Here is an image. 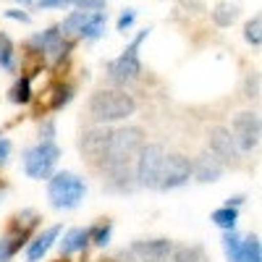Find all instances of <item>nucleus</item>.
I'll use <instances>...</instances> for the list:
<instances>
[{"instance_id":"58836bf2","label":"nucleus","mask_w":262,"mask_h":262,"mask_svg":"<svg viewBox=\"0 0 262 262\" xmlns=\"http://www.w3.org/2000/svg\"><path fill=\"white\" fill-rule=\"evenodd\" d=\"M95 262H121V259H116V257H100V259H95Z\"/></svg>"},{"instance_id":"39448f33","label":"nucleus","mask_w":262,"mask_h":262,"mask_svg":"<svg viewBox=\"0 0 262 262\" xmlns=\"http://www.w3.org/2000/svg\"><path fill=\"white\" fill-rule=\"evenodd\" d=\"M58 158H60L58 144H55L53 139H50V142L42 139L37 147L27 149V155H24V173H27L29 179H34V181L50 179V176H53V168H55V163H58Z\"/></svg>"},{"instance_id":"72a5a7b5","label":"nucleus","mask_w":262,"mask_h":262,"mask_svg":"<svg viewBox=\"0 0 262 262\" xmlns=\"http://www.w3.org/2000/svg\"><path fill=\"white\" fill-rule=\"evenodd\" d=\"M11 160V139L0 137V165H6Z\"/></svg>"},{"instance_id":"f8f14e48","label":"nucleus","mask_w":262,"mask_h":262,"mask_svg":"<svg viewBox=\"0 0 262 262\" xmlns=\"http://www.w3.org/2000/svg\"><path fill=\"white\" fill-rule=\"evenodd\" d=\"M170 249H173V242H168V238H152V242L131 244V254L139 262H165Z\"/></svg>"},{"instance_id":"f3484780","label":"nucleus","mask_w":262,"mask_h":262,"mask_svg":"<svg viewBox=\"0 0 262 262\" xmlns=\"http://www.w3.org/2000/svg\"><path fill=\"white\" fill-rule=\"evenodd\" d=\"M86 244H90V228H74L63 236L60 242V257H69L79 249H86Z\"/></svg>"},{"instance_id":"20e7f679","label":"nucleus","mask_w":262,"mask_h":262,"mask_svg":"<svg viewBox=\"0 0 262 262\" xmlns=\"http://www.w3.org/2000/svg\"><path fill=\"white\" fill-rule=\"evenodd\" d=\"M149 37V29H142L137 37H134V42L107 66V71H111V79L116 81V84H128V81H134V79H139V74H142V63H139V48H142V42Z\"/></svg>"},{"instance_id":"ea45409f","label":"nucleus","mask_w":262,"mask_h":262,"mask_svg":"<svg viewBox=\"0 0 262 262\" xmlns=\"http://www.w3.org/2000/svg\"><path fill=\"white\" fill-rule=\"evenodd\" d=\"M16 3H21V6H29V3H32V0H16Z\"/></svg>"},{"instance_id":"393cba45","label":"nucleus","mask_w":262,"mask_h":262,"mask_svg":"<svg viewBox=\"0 0 262 262\" xmlns=\"http://www.w3.org/2000/svg\"><path fill=\"white\" fill-rule=\"evenodd\" d=\"M223 247L231 262H244V249H242V238H238L233 231H226L223 236Z\"/></svg>"},{"instance_id":"f704fd0d","label":"nucleus","mask_w":262,"mask_h":262,"mask_svg":"<svg viewBox=\"0 0 262 262\" xmlns=\"http://www.w3.org/2000/svg\"><path fill=\"white\" fill-rule=\"evenodd\" d=\"M69 6V0H37V8L39 11H50V8H63Z\"/></svg>"},{"instance_id":"f03ea898","label":"nucleus","mask_w":262,"mask_h":262,"mask_svg":"<svg viewBox=\"0 0 262 262\" xmlns=\"http://www.w3.org/2000/svg\"><path fill=\"white\" fill-rule=\"evenodd\" d=\"M142 144H144V131L139 126H123V128L111 131V144H107V155H105L102 168L131 165V160L139 155Z\"/></svg>"},{"instance_id":"7c9ffc66","label":"nucleus","mask_w":262,"mask_h":262,"mask_svg":"<svg viewBox=\"0 0 262 262\" xmlns=\"http://www.w3.org/2000/svg\"><path fill=\"white\" fill-rule=\"evenodd\" d=\"M134 21H137V11L134 8H126L121 16H118V32H126V29H131V24H134Z\"/></svg>"},{"instance_id":"dca6fc26","label":"nucleus","mask_w":262,"mask_h":262,"mask_svg":"<svg viewBox=\"0 0 262 262\" xmlns=\"http://www.w3.org/2000/svg\"><path fill=\"white\" fill-rule=\"evenodd\" d=\"M42 69H45V53H42L37 45H32V42H27L24 55H21V74L34 79L37 74H42Z\"/></svg>"},{"instance_id":"0eeeda50","label":"nucleus","mask_w":262,"mask_h":262,"mask_svg":"<svg viewBox=\"0 0 262 262\" xmlns=\"http://www.w3.org/2000/svg\"><path fill=\"white\" fill-rule=\"evenodd\" d=\"M231 137L238 147V152H252L259 147V137H262V126H259V116L257 113H238L233 118V126H231Z\"/></svg>"},{"instance_id":"b1692460","label":"nucleus","mask_w":262,"mask_h":262,"mask_svg":"<svg viewBox=\"0 0 262 262\" xmlns=\"http://www.w3.org/2000/svg\"><path fill=\"white\" fill-rule=\"evenodd\" d=\"M165 262H202V247H173Z\"/></svg>"},{"instance_id":"423d86ee","label":"nucleus","mask_w":262,"mask_h":262,"mask_svg":"<svg viewBox=\"0 0 262 262\" xmlns=\"http://www.w3.org/2000/svg\"><path fill=\"white\" fill-rule=\"evenodd\" d=\"M165 152L160 144H142L139 155H137V170H134V179L137 186L144 189H158V179H160V165H163Z\"/></svg>"},{"instance_id":"a211bd4d","label":"nucleus","mask_w":262,"mask_h":262,"mask_svg":"<svg viewBox=\"0 0 262 262\" xmlns=\"http://www.w3.org/2000/svg\"><path fill=\"white\" fill-rule=\"evenodd\" d=\"M90 13H92V11H81V8L71 11L69 16L63 18V24H58V27H60V34L69 37V39H79V34H81V29H84V24H86V18H90Z\"/></svg>"},{"instance_id":"a878e982","label":"nucleus","mask_w":262,"mask_h":262,"mask_svg":"<svg viewBox=\"0 0 262 262\" xmlns=\"http://www.w3.org/2000/svg\"><path fill=\"white\" fill-rule=\"evenodd\" d=\"M111 231H113V223L111 221H100L97 226L90 228V242L95 247H105L107 242H111Z\"/></svg>"},{"instance_id":"7ed1b4c3","label":"nucleus","mask_w":262,"mask_h":262,"mask_svg":"<svg viewBox=\"0 0 262 262\" xmlns=\"http://www.w3.org/2000/svg\"><path fill=\"white\" fill-rule=\"evenodd\" d=\"M86 194V184L76 176V173H55L48 184V196H50V205L55 210H74Z\"/></svg>"},{"instance_id":"a19ab883","label":"nucleus","mask_w":262,"mask_h":262,"mask_svg":"<svg viewBox=\"0 0 262 262\" xmlns=\"http://www.w3.org/2000/svg\"><path fill=\"white\" fill-rule=\"evenodd\" d=\"M55 262H69V257H58Z\"/></svg>"},{"instance_id":"4be33fe9","label":"nucleus","mask_w":262,"mask_h":262,"mask_svg":"<svg viewBox=\"0 0 262 262\" xmlns=\"http://www.w3.org/2000/svg\"><path fill=\"white\" fill-rule=\"evenodd\" d=\"M238 18V6L236 3H217L215 8H212V21L217 27H231L233 21Z\"/></svg>"},{"instance_id":"473e14b6","label":"nucleus","mask_w":262,"mask_h":262,"mask_svg":"<svg viewBox=\"0 0 262 262\" xmlns=\"http://www.w3.org/2000/svg\"><path fill=\"white\" fill-rule=\"evenodd\" d=\"M6 18L21 21V24H29V21H32V16H29L27 11H21V8H11V11H6Z\"/></svg>"},{"instance_id":"e433bc0d","label":"nucleus","mask_w":262,"mask_h":262,"mask_svg":"<svg viewBox=\"0 0 262 262\" xmlns=\"http://www.w3.org/2000/svg\"><path fill=\"white\" fill-rule=\"evenodd\" d=\"M53 134H55V123H53V121H48L45 126L39 128V137L45 139V142H50V139H53Z\"/></svg>"},{"instance_id":"4468645a","label":"nucleus","mask_w":262,"mask_h":262,"mask_svg":"<svg viewBox=\"0 0 262 262\" xmlns=\"http://www.w3.org/2000/svg\"><path fill=\"white\" fill-rule=\"evenodd\" d=\"M58 236H60V226H50L48 231L34 233L29 242V249H27V262H39L50 252V247L58 242Z\"/></svg>"},{"instance_id":"1a4fd4ad","label":"nucleus","mask_w":262,"mask_h":262,"mask_svg":"<svg viewBox=\"0 0 262 262\" xmlns=\"http://www.w3.org/2000/svg\"><path fill=\"white\" fill-rule=\"evenodd\" d=\"M210 152L221 160V165H228V168H236L238 165V147H236V142H233V137H231V128H226V126H212L210 128Z\"/></svg>"},{"instance_id":"2eb2a0df","label":"nucleus","mask_w":262,"mask_h":262,"mask_svg":"<svg viewBox=\"0 0 262 262\" xmlns=\"http://www.w3.org/2000/svg\"><path fill=\"white\" fill-rule=\"evenodd\" d=\"M107 176V189L111 191H131L137 186V179L131 173V165H107L102 168Z\"/></svg>"},{"instance_id":"bb28decb","label":"nucleus","mask_w":262,"mask_h":262,"mask_svg":"<svg viewBox=\"0 0 262 262\" xmlns=\"http://www.w3.org/2000/svg\"><path fill=\"white\" fill-rule=\"evenodd\" d=\"M13 60H16V48L8 34H0V66L6 71H13Z\"/></svg>"},{"instance_id":"9d476101","label":"nucleus","mask_w":262,"mask_h":262,"mask_svg":"<svg viewBox=\"0 0 262 262\" xmlns=\"http://www.w3.org/2000/svg\"><path fill=\"white\" fill-rule=\"evenodd\" d=\"M107 144H111V128H105V126L84 131V137H81V152H84V158L90 160L92 165H97V168H102V163H105Z\"/></svg>"},{"instance_id":"c756f323","label":"nucleus","mask_w":262,"mask_h":262,"mask_svg":"<svg viewBox=\"0 0 262 262\" xmlns=\"http://www.w3.org/2000/svg\"><path fill=\"white\" fill-rule=\"evenodd\" d=\"M69 6L81 11H105V0H69Z\"/></svg>"},{"instance_id":"ddd939ff","label":"nucleus","mask_w":262,"mask_h":262,"mask_svg":"<svg viewBox=\"0 0 262 262\" xmlns=\"http://www.w3.org/2000/svg\"><path fill=\"white\" fill-rule=\"evenodd\" d=\"M191 176L202 184H212L223 176V165L212 152H202V155L191 163Z\"/></svg>"},{"instance_id":"6ab92c4d","label":"nucleus","mask_w":262,"mask_h":262,"mask_svg":"<svg viewBox=\"0 0 262 262\" xmlns=\"http://www.w3.org/2000/svg\"><path fill=\"white\" fill-rule=\"evenodd\" d=\"M105 27H107V16H105V11H92L79 37H81V39H100V37L105 34Z\"/></svg>"},{"instance_id":"9b49d317","label":"nucleus","mask_w":262,"mask_h":262,"mask_svg":"<svg viewBox=\"0 0 262 262\" xmlns=\"http://www.w3.org/2000/svg\"><path fill=\"white\" fill-rule=\"evenodd\" d=\"M29 42L45 53V58L50 55V58H55V60L63 58V55H69V50L76 45V39H69V37L60 34V27H50V29H45L42 34L32 37Z\"/></svg>"},{"instance_id":"6e6552de","label":"nucleus","mask_w":262,"mask_h":262,"mask_svg":"<svg viewBox=\"0 0 262 262\" xmlns=\"http://www.w3.org/2000/svg\"><path fill=\"white\" fill-rule=\"evenodd\" d=\"M191 179V163L184 155H165L163 165H160V179H158V189L160 191H170L179 189Z\"/></svg>"},{"instance_id":"c9c22d12","label":"nucleus","mask_w":262,"mask_h":262,"mask_svg":"<svg viewBox=\"0 0 262 262\" xmlns=\"http://www.w3.org/2000/svg\"><path fill=\"white\" fill-rule=\"evenodd\" d=\"M13 257V252H11V247H8V238L3 236L0 238V262H8Z\"/></svg>"},{"instance_id":"f257e3e1","label":"nucleus","mask_w":262,"mask_h":262,"mask_svg":"<svg viewBox=\"0 0 262 262\" xmlns=\"http://www.w3.org/2000/svg\"><path fill=\"white\" fill-rule=\"evenodd\" d=\"M137 102L131 95L121 92V90H100L92 95L90 100V116L97 123H113V121H123L128 116H134Z\"/></svg>"},{"instance_id":"c85d7f7f","label":"nucleus","mask_w":262,"mask_h":262,"mask_svg":"<svg viewBox=\"0 0 262 262\" xmlns=\"http://www.w3.org/2000/svg\"><path fill=\"white\" fill-rule=\"evenodd\" d=\"M242 249H244V262H262V249L257 236H249L247 242H242Z\"/></svg>"},{"instance_id":"5701e85b","label":"nucleus","mask_w":262,"mask_h":262,"mask_svg":"<svg viewBox=\"0 0 262 262\" xmlns=\"http://www.w3.org/2000/svg\"><path fill=\"white\" fill-rule=\"evenodd\" d=\"M210 221H212L217 228H223V231H233V228H236V221H238V210L231 207V205H226V207H221V210H215V212L210 215Z\"/></svg>"},{"instance_id":"aec40b11","label":"nucleus","mask_w":262,"mask_h":262,"mask_svg":"<svg viewBox=\"0 0 262 262\" xmlns=\"http://www.w3.org/2000/svg\"><path fill=\"white\" fill-rule=\"evenodd\" d=\"M71 97H74V86L63 84V81H55V84H50V102H48V107L50 111H60V107H66L71 102Z\"/></svg>"},{"instance_id":"412c9836","label":"nucleus","mask_w":262,"mask_h":262,"mask_svg":"<svg viewBox=\"0 0 262 262\" xmlns=\"http://www.w3.org/2000/svg\"><path fill=\"white\" fill-rule=\"evenodd\" d=\"M8 100H11L13 105H27V102H32V79H29V76L16 79V84L11 86V92H8Z\"/></svg>"},{"instance_id":"2f4dec72","label":"nucleus","mask_w":262,"mask_h":262,"mask_svg":"<svg viewBox=\"0 0 262 262\" xmlns=\"http://www.w3.org/2000/svg\"><path fill=\"white\" fill-rule=\"evenodd\" d=\"M244 90H247V97H259V74H249L247 76Z\"/></svg>"},{"instance_id":"4c0bfd02","label":"nucleus","mask_w":262,"mask_h":262,"mask_svg":"<svg viewBox=\"0 0 262 262\" xmlns=\"http://www.w3.org/2000/svg\"><path fill=\"white\" fill-rule=\"evenodd\" d=\"M242 202H244V196H242V194H236V196H231V200H228V205H231V207H238Z\"/></svg>"},{"instance_id":"79ce46f5","label":"nucleus","mask_w":262,"mask_h":262,"mask_svg":"<svg viewBox=\"0 0 262 262\" xmlns=\"http://www.w3.org/2000/svg\"><path fill=\"white\" fill-rule=\"evenodd\" d=\"M0 189H6V181L3 179H0Z\"/></svg>"},{"instance_id":"cd10ccee","label":"nucleus","mask_w":262,"mask_h":262,"mask_svg":"<svg viewBox=\"0 0 262 262\" xmlns=\"http://www.w3.org/2000/svg\"><path fill=\"white\" fill-rule=\"evenodd\" d=\"M244 39L249 42L252 48H259L262 45V18L259 16L249 18L247 24H244Z\"/></svg>"}]
</instances>
